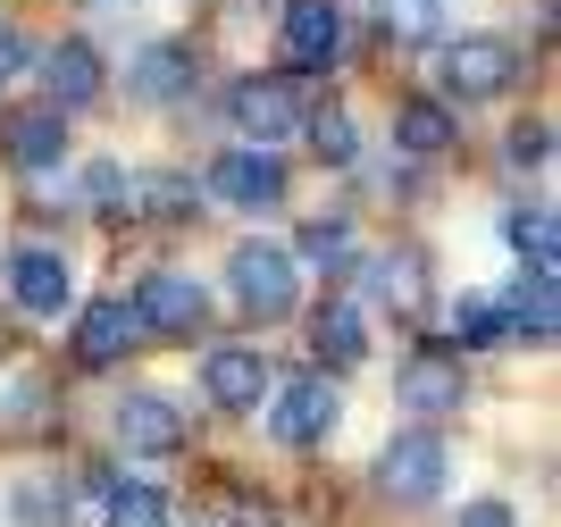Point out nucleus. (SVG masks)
Returning a JSON list of instances; mask_svg holds the SVG:
<instances>
[{
    "mask_svg": "<svg viewBox=\"0 0 561 527\" xmlns=\"http://www.w3.org/2000/svg\"><path fill=\"white\" fill-rule=\"evenodd\" d=\"M369 485H377V503H394V511L445 503V485H453V436L436 427V419L394 427V436H386V452H377V469H369Z\"/></svg>",
    "mask_w": 561,
    "mask_h": 527,
    "instance_id": "1",
    "label": "nucleus"
},
{
    "mask_svg": "<svg viewBox=\"0 0 561 527\" xmlns=\"http://www.w3.org/2000/svg\"><path fill=\"white\" fill-rule=\"evenodd\" d=\"M227 301L252 326H285L302 310V260L285 252V243H268V234H243L227 252Z\"/></svg>",
    "mask_w": 561,
    "mask_h": 527,
    "instance_id": "2",
    "label": "nucleus"
},
{
    "mask_svg": "<svg viewBox=\"0 0 561 527\" xmlns=\"http://www.w3.org/2000/svg\"><path fill=\"white\" fill-rule=\"evenodd\" d=\"M202 202L243 209V218H277V209L294 202V168H285V151H268V142H227V151L202 168Z\"/></svg>",
    "mask_w": 561,
    "mask_h": 527,
    "instance_id": "3",
    "label": "nucleus"
},
{
    "mask_svg": "<svg viewBox=\"0 0 561 527\" xmlns=\"http://www.w3.org/2000/svg\"><path fill=\"white\" fill-rule=\"evenodd\" d=\"M268 436L285 444V452H328L335 427H344V393H335L328 368H294V377H277L268 386Z\"/></svg>",
    "mask_w": 561,
    "mask_h": 527,
    "instance_id": "4",
    "label": "nucleus"
},
{
    "mask_svg": "<svg viewBox=\"0 0 561 527\" xmlns=\"http://www.w3.org/2000/svg\"><path fill=\"white\" fill-rule=\"evenodd\" d=\"M519 76H528V59H519V43H503V34H461V43L436 50V101H453V110L503 101Z\"/></svg>",
    "mask_w": 561,
    "mask_h": 527,
    "instance_id": "5",
    "label": "nucleus"
},
{
    "mask_svg": "<svg viewBox=\"0 0 561 527\" xmlns=\"http://www.w3.org/2000/svg\"><path fill=\"white\" fill-rule=\"evenodd\" d=\"M352 268H360V294H369L377 319L411 326V335L436 326V268H427V252L394 243V252H369V260H352Z\"/></svg>",
    "mask_w": 561,
    "mask_h": 527,
    "instance_id": "6",
    "label": "nucleus"
},
{
    "mask_svg": "<svg viewBox=\"0 0 561 527\" xmlns=\"http://www.w3.org/2000/svg\"><path fill=\"white\" fill-rule=\"evenodd\" d=\"M126 301H135V319H142V344H193V335H210V319H218L210 285L193 268H142V285Z\"/></svg>",
    "mask_w": 561,
    "mask_h": 527,
    "instance_id": "7",
    "label": "nucleus"
},
{
    "mask_svg": "<svg viewBox=\"0 0 561 527\" xmlns=\"http://www.w3.org/2000/svg\"><path fill=\"white\" fill-rule=\"evenodd\" d=\"M394 402L411 419H453L469 402V360L453 344H436V335H420V344L394 360Z\"/></svg>",
    "mask_w": 561,
    "mask_h": 527,
    "instance_id": "8",
    "label": "nucleus"
},
{
    "mask_svg": "<svg viewBox=\"0 0 561 527\" xmlns=\"http://www.w3.org/2000/svg\"><path fill=\"white\" fill-rule=\"evenodd\" d=\"M110 436L126 444L135 460H176V452L193 444V419H185V402H176V393L135 386V393H117V402H110Z\"/></svg>",
    "mask_w": 561,
    "mask_h": 527,
    "instance_id": "9",
    "label": "nucleus"
},
{
    "mask_svg": "<svg viewBox=\"0 0 561 527\" xmlns=\"http://www.w3.org/2000/svg\"><path fill=\"white\" fill-rule=\"evenodd\" d=\"M0 285H9V301H18L25 319H59V310H76V260L59 252V243H9Z\"/></svg>",
    "mask_w": 561,
    "mask_h": 527,
    "instance_id": "10",
    "label": "nucleus"
},
{
    "mask_svg": "<svg viewBox=\"0 0 561 527\" xmlns=\"http://www.w3.org/2000/svg\"><path fill=\"white\" fill-rule=\"evenodd\" d=\"M227 117H234V135H243V142H268V151H277L285 135H302L310 101H302V84L277 68V76H243V84L227 92Z\"/></svg>",
    "mask_w": 561,
    "mask_h": 527,
    "instance_id": "11",
    "label": "nucleus"
},
{
    "mask_svg": "<svg viewBox=\"0 0 561 527\" xmlns=\"http://www.w3.org/2000/svg\"><path fill=\"white\" fill-rule=\"evenodd\" d=\"M76 135H68V110L59 101H18V110L0 117V160L18 168V176H50V168H68Z\"/></svg>",
    "mask_w": 561,
    "mask_h": 527,
    "instance_id": "12",
    "label": "nucleus"
},
{
    "mask_svg": "<svg viewBox=\"0 0 561 527\" xmlns=\"http://www.w3.org/2000/svg\"><path fill=\"white\" fill-rule=\"evenodd\" d=\"M268 386H277V368H268L260 344H210L202 352V402H210V411L252 419L260 402H268Z\"/></svg>",
    "mask_w": 561,
    "mask_h": 527,
    "instance_id": "13",
    "label": "nucleus"
},
{
    "mask_svg": "<svg viewBox=\"0 0 561 527\" xmlns=\"http://www.w3.org/2000/svg\"><path fill=\"white\" fill-rule=\"evenodd\" d=\"M335 50H344V0H285V18H277L285 76H328Z\"/></svg>",
    "mask_w": 561,
    "mask_h": 527,
    "instance_id": "14",
    "label": "nucleus"
},
{
    "mask_svg": "<svg viewBox=\"0 0 561 527\" xmlns=\"http://www.w3.org/2000/svg\"><path fill=\"white\" fill-rule=\"evenodd\" d=\"M503 319H512V344L528 352H553L561 344V268H545V260H519L512 285H503Z\"/></svg>",
    "mask_w": 561,
    "mask_h": 527,
    "instance_id": "15",
    "label": "nucleus"
},
{
    "mask_svg": "<svg viewBox=\"0 0 561 527\" xmlns=\"http://www.w3.org/2000/svg\"><path fill=\"white\" fill-rule=\"evenodd\" d=\"M76 368H117L126 352H142V319H135V301L126 294H101L76 310Z\"/></svg>",
    "mask_w": 561,
    "mask_h": 527,
    "instance_id": "16",
    "label": "nucleus"
},
{
    "mask_svg": "<svg viewBox=\"0 0 561 527\" xmlns=\"http://www.w3.org/2000/svg\"><path fill=\"white\" fill-rule=\"evenodd\" d=\"M126 92H135L142 110H176V101H193V92H202V59H193V43H142L135 68H126Z\"/></svg>",
    "mask_w": 561,
    "mask_h": 527,
    "instance_id": "17",
    "label": "nucleus"
},
{
    "mask_svg": "<svg viewBox=\"0 0 561 527\" xmlns=\"http://www.w3.org/2000/svg\"><path fill=\"white\" fill-rule=\"evenodd\" d=\"M369 360V310L360 301H319L310 310V368H328V377H344V368Z\"/></svg>",
    "mask_w": 561,
    "mask_h": 527,
    "instance_id": "18",
    "label": "nucleus"
},
{
    "mask_svg": "<svg viewBox=\"0 0 561 527\" xmlns=\"http://www.w3.org/2000/svg\"><path fill=\"white\" fill-rule=\"evenodd\" d=\"M453 142H461V117H453V101H436V92H411V101H394V151H402V160H445Z\"/></svg>",
    "mask_w": 561,
    "mask_h": 527,
    "instance_id": "19",
    "label": "nucleus"
},
{
    "mask_svg": "<svg viewBox=\"0 0 561 527\" xmlns=\"http://www.w3.org/2000/svg\"><path fill=\"white\" fill-rule=\"evenodd\" d=\"M43 101H59V110H93V101H101V50L93 43H76V34H68V43H50L43 50Z\"/></svg>",
    "mask_w": 561,
    "mask_h": 527,
    "instance_id": "20",
    "label": "nucleus"
},
{
    "mask_svg": "<svg viewBox=\"0 0 561 527\" xmlns=\"http://www.w3.org/2000/svg\"><path fill=\"white\" fill-rule=\"evenodd\" d=\"M84 494L110 511V527H168V494L151 478H117V469H84Z\"/></svg>",
    "mask_w": 561,
    "mask_h": 527,
    "instance_id": "21",
    "label": "nucleus"
},
{
    "mask_svg": "<svg viewBox=\"0 0 561 527\" xmlns=\"http://www.w3.org/2000/svg\"><path fill=\"white\" fill-rule=\"evenodd\" d=\"M202 184L185 176V168H151V176H135V218H151V227H193L202 218Z\"/></svg>",
    "mask_w": 561,
    "mask_h": 527,
    "instance_id": "22",
    "label": "nucleus"
},
{
    "mask_svg": "<svg viewBox=\"0 0 561 527\" xmlns=\"http://www.w3.org/2000/svg\"><path fill=\"white\" fill-rule=\"evenodd\" d=\"M369 18L394 50H436L445 43V0H369Z\"/></svg>",
    "mask_w": 561,
    "mask_h": 527,
    "instance_id": "23",
    "label": "nucleus"
},
{
    "mask_svg": "<svg viewBox=\"0 0 561 527\" xmlns=\"http://www.w3.org/2000/svg\"><path fill=\"white\" fill-rule=\"evenodd\" d=\"M76 519V494L50 469H25L18 485H9V527H68Z\"/></svg>",
    "mask_w": 561,
    "mask_h": 527,
    "instance_id": "24",
    "label": "nucleus"
},
{
    "mask_svg": "<svg viewBox=\"0 0 561 527\" xmlns=\"http://www.w3.org/2000/svg\"><path fill=\"white\" fill-rule=\"evenodd\" d=\"M494 344H512L503 301H494V294H461V301H453V352H461V360H478V352H494Z\"/></svg>",
    "mask_w": 561,
    "mask_h": 527,
    "instance_id": "25",
    "label": "nucleus"
},
{
    "mask_svg": "<svg viewBox=\"0 0 561 527\" xmlns=\"http://www.w3.org/2000/svg\"><path fill=\"white\" fill-rule=\"evenodd\" d=\"M285 252L302 260V268H352L360 260V234H352V209H335V218H310Z\"/></svg>",
    "mask_w": 561,
    "mask_h": 527,
    "instance_id": "26",
    "label": "nucleus"
},
{
    "mask_svg": "<svg viewBox=\"0 0 561 527\" xmlns=\"http://www.w3.org/2000/svg\"><path fill=\"white\" fill-rule=\"evenodd\" d=\"M503 243H512L519 260H545V268H561V234H553V202H512L503 209Z\"/></svg>",
    "mask_w": 561,
    "mask_h": 527,
    "instance_id": "27",
    "label": "nucleus"
},
{
    "mask_svg": "<svg viewBox=\"0 0 561 527\" xmlns=\"http://www.w3.org/2000/svg\"><path fill=\"white\" fill-rule=\"evenodd\" d=\"M302 135H310V151H319V168H335V176H344V168H360V126H352L344 110H310Z\"/></svg>",
    "mask_w": 561,
    "mask_h": 527,
    "instance_id": "28",
    "label": "nucleus"
},
{
    "mask_svg": "<svg viewBox=\"0 0 561 527\" xmlns=\"http://www.w3.org/2000/svg\"><path fill=\"white\" fill-rule=\"evenodd\" d=\"M76 193H84V209H93V218H135V176H126L117 160H84Z\"/></svg>",
    "mask_w": 561,
    "mask_h": 527,
    "instance_id": "29",
    "label": "nucleus"
},
{
    "mask_svg": "<svg viewBox=\"0 0 561 527\" xmlns=\"http://www.w3.org/2000/svg\"><path fill=\"white\" fill-rule=\"evenodd\" d=\"M503 160H512L519 176H545V168H553V117H519L512 135H503Z\"/></svg>",
    "mask_w": 561,
    "mask_h": 527,
    "instance_id": "30",
    "label": "nucleus"
},
{
    "mask_svg": "<svg viewBox=\"0 0 561 527\" xmlns=\"http://www.w3.org/2000/svg\"><path fill=\"white\" fill-rule=\"evenodd\" d=\"M453 527H519V511L503 503V494H478V503H461V519Z\"/></svg>",
    "mask_w": 561,
    "mask_h": 527,
    "instance_id": "31",
    "label": "nucleus"
},
{
    "mask_svg": "<svg viewBox=\"0 0 561 527\" xmlns=\"http://www.w3.org/2000/svg\"><path fill=\"white\" fill-rule=\"evenodd\" d=\"M25 59H34V43L18 34V18H0V84H9V76H25Z\"/></svg>",
    "mask_w": 561,
    "mask_h": 527,
    "instance_id": "32",
    "label": "nucleus"
},
{
    "mask_svg": "<svg viewBox=\"0 0 561 527\" xmlns=\"http://www.w3.org/2000/svg\"><path fill=\"white\" fill-rule=\"evenodd\" d=\"M9 352H18V326H9V319H0V360H9Z\"/></svg>",
    "mask_w": 561,
    "mask_h": 527,
    "instance_id": "33",
    "label": "nucleus"
},
{
    "mask_svg": "<svg viewBox=\"0 0 561 527\" xmlns=\"http://www.w3.org/2000/svg\"><path fill=\"white\" fill-rule=\"evenodd\" d=\"M84 9H93V0H84Z\"/></svg>",
    "mask_w": 561,
    "mask_h": 527,
    "instance_id": "34",
    "label": "nucleus"
}]
</instances>
